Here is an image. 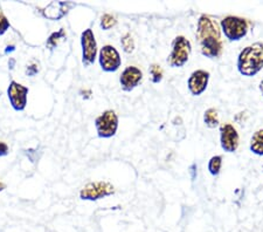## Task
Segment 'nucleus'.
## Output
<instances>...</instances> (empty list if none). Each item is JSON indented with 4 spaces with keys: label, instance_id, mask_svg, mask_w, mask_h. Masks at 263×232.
Segmentation results:
<instances>
[{
    "label": "nucleus",
    "instance_id": "nucleus-1",
    "mask_svg": "<svg viewBox=\"0 0 263 232\" xmlns=\"http://www.w3.org/2000/svg\"><path fill=\"white\" fill-rule=\"evenodd\" d=\"M197 34L201 53L211 59L219 58L222 52V41L218 25L207 15H201L198 20Z\"/></svg>",
    "mask_w": 263,
    "mask_h": 232
},
{
    "label": "nucleus",
    "instance_id": "nucleus-2",
    "mask_svg": "<svg viewBox=\"0 0 263 232\" xmlns=\"http://www.w3.org/2000/svg\"><path fill=\"white\" fill-rule=\"evenodd\" d=\"M263 68V42L247 46L237 58V69L245 77H254Z\"/></svg>",
    "mask_w": 263,
    "mask_h": 232
},
{
    "label": "nucleus",
    "instance_id": "nucleus-3",
    "mask_svg": "<svg viewBox=\"0 0 263 232\" xmlns=\"http://www.w3.org/2000/svg\"><path fill=\"white\" fill-rule=\"evenodd\" d=\"M191 52H192L191 42L185 37H177L172 42V52L167 58V62L173 68H179L189 61Z\"/></svg>",
    "mask_w": 263,
    "mask_h": 232
},
{
    "label": "nucleus",
    "instance_id": "nucleus-4",
    "mask_svg": "<svg viewBox=\"0 0 263 232\" xmlns=\"http://www.w3.org/2000/svg\"><path fill=\"white\" fill-rule=\"evenodd\" d=\"M221 28L228 40L239 41L247 34L248 23L246 19L230 15L221 21Z\"/></svg>",
    "mask_w": 263,
    "mask_h": 232
},
{
    "label": "nucleus",
    "instance_id": "nucleus-5",
    "mask_svg": "<svg viewBox=\"0 0 263 232\" xmlns=\"http://www.w3.org/2000/svg\"><path fill=\"white\" fill-rule=\"evenodd\" d=\"M97 135L101 138H110L115 136L118 129V117L114 111H105L95 120Z\"/></svg>",
    "mask_w": 263,
    "mask_h": 232
},
{
    "label": "nucleus",
    "instance_id": "nucleus-6",
    "mask_svg": "<svg viewBox=\"0 0 263 232\" xmlns=\"http://www.w3.org/2000/svg\"><path fill=\"white\" fill-rule=\"evenodd\" d=\"M115 192L114 185L109 182H91L83 187L80 191V197L83 201H99L102 198L111 196Z\"/></svg>",
    "mask_w": 263,
    "mask_h": 232
},
{
    "label": "nucleus",
    "instance_id": "nucleus-7",
    "mask_svg": "<svg viewBox=\"0 0 263 232\" xmlns=\"http://www.w3.org/2000/svg\"><path fill=\"white\" fill-rule=\"evenodd\" d=\"M101 68L108 73L118 70L122 65V59L117 49L111 45H105L100 50L99 57Z\"/></svg>",
    "mask_w": 263,
    "mask_h": 232
},
{
    "label": "nucleus",
    "instance_id": "nucleus-8",
    "mask_svg": "<svg viewBox=\"0 0 263 232\" xmlns=\"http://www.w3.org/2000/svg\"><path fill=\"white\" fill-rule=\"evenodd\" d=\"M82 46V62L84 66H89L95 62L97 56V42L92 29H84L81 34Z\"/></svg>",
    "mask_w": 263,
    "mask_h": 232
},
{
    "label": "nucleus",
    "instance_id": "nucleus-9",
    "mask_svg": "<svg viewBox=\"0 0 263 232\" xmlns=\"http://www.w3.org/2000/svg\"><path fill=\"white\" fill-rule=\"evenodd\" d=\"M28 93V87H25L16 81H11L7 90V95L14 111L23 112L26 108Z\"/></svg>",
    "mask_w": 263,
    "mask_h": 232
},
{
    "label": "nucleus",
    "instance_id": "nucleus-10",
    "mask_svg": "<svg viewBox=\"0 0 263 232\" xmlns=\"http://www.w3.org/2000/svg\"><path fill=\"white\" fill-rule=\"evenodd\" d=\"M220 143L226 153H234L239 147V134L236 129L230 123L220 127Z\"/></svg>",
    "mask_w": 263,
    "mask_h": 232
},
{
    "label": "nucleus",
    "instance_id": "nucleus-11",
    "mask_svg": "<svg viewBox=\"0 0 263 232\" xmlns=\"http://www.w3.org/2000/svg\"><path fill=\"white\" fill-rule=\"evenodd\" d=\"M209 81H210L209 72L202 70V69H198L196 72H193L187 81V87H189L190 93L194 96L201 95L202 93L206 91L207 86H209Z\"/></svg>",
    "mask_w": 263,
    "mask_h": 232
},
{
    "label": "nucleus",
    "instance_id": "nucleus-12",
    "mask_svg": "<svg viewBox=\"0 0 263 232\" xmlns=\"http://www.w3.org/2000/svg\"><path fill=\"white\" fill-rule=\"evenodd\" d=\"M143 79V72L135 66H129L121 74L120 82L123 91L131 92L138 86Z\"/></svg>",
    "mask_w": 263,
    "mask_h": 232
},
{
    "label": "nucleus",
    "instance_id": "nucleus-13",
    "mask_svg": "<svg viewBox=\"0 0 263 232\" xmlns=\"http://www.w3.org/2000/svg\"><path fill=\"white\" fill-rule=\"evenodd\" d=\"M70 4L62 3V2H53L50 3L47 7L42 10V14L47 19L50 20H59L65 16L70 8Z\"/></svg>",
    "mask_w": 263,
    "mask_h": 232
},
{
    "label": "nucleus",
    "instance_id": "nucleus-14",
    "mask_svg": "<svg viewBox=\"0 0 263 232\" xmlns=\"http://www.w3.org/2000/svg\"><path fill=\"white\" fill-rule=\"evenodd\" d=\"M250 150L258 156H263V129L257 130L250 140Z\"/></svg>",
    "mask_w": 263,
    "mask_h": 232
},
{
    "label": "nucleus",
    "instance_id": "nucleus-15",
    "mask_svg": "<svg viewBox=\"0 0 263 232\" xmlns=\"http://www.w3.org/2000/svg\"><path fill=\"white\" fill-rule=\"evenodd\" d=\"M203 122L207 127L210 128H215V127L219 126V116H218V112L215 111L214 108H210L207 109L203 114Z\"/></svg>",
    "mask_w": 263,
    "mask_h": 232
},
{
    "label": "nucleus",
    "instance_id": "nucleus-16",
    "mask_svg": "<svg viewBox=\"0 0 263 232\" xmlns=\"http://www.w3.org/2000/svg\"><path fill=\"white\" fill-rule=\"evenodd\" d=\"M65 38H66L65 29L60 28L58 32H54L49 35L48 40H47V44H46V45H47V47L49 49H53V48L57 47V46L59 45V42L65 39Z\"/></svg>",
    "mask_w": 263,
    "mask_h": 232
},
{
    "label": "nucleus",
    "instance_id": "nucleus-17",
    "mask_svg": "<svg viewBox=\"0 0 263 232\" xmlns=\"http://www.w3.org/2000/svg\"><path fill=\"white\" fill-rule=\"evenodd\" d=\"M222 167V157L221 156H213L209 162V170L212 176H218L220 174Z\"/></svg>",
    "mask_w": 263,
    "mask_h": 232
},
{
    "label": "nucleus",
    "instance_id": "nucleus-18",
    "mask_svg": "<svg viewBox=\"0 0 263 232\" xmlns=\"http://www.w3.org/2000/svg\"><path fill=\"white\" fill-rule=\"evenodd\" d=\"M117 24V20L114 15L111 14H104L101 18V28L104 29V31H108V29L112 28Z\"/></svg>",
    "mask_w": 263,
    "mask_h": 232
},
{
    "label": "nucleus",
    "instance_id": "nucleus-19",
    "mask_svg": "<svg viewBox=\"0 0 263 232\" xmlns=\"http://www.w3.org/2000/svg\"><path fill=\"white\" fill-rule=\"evenodd\" d=\"M121 44H122L123 49H124V52H126V53L134 52L135 42H134L133 37H131V34H129V33H126V34L122 38Z\"/></svg>",
    "mask_w": 263,
    "mask_h": 232
},
{
    "label": "nucleus",
    "instance_id": "nucleus-20",
    "mask_svg": "<svg viewBox=\"0 0 263 232\" xmlns=\"http://www.w3.org/2000/svg\"><path fill=\"white\" fill-rule=\"evenodd\" d=\"M150 74L154 83H159L163 80V69L159 65H152L150 67Z\"/></svg>",
    "mask_w": 263,
    "mask_h": 232
},
{
    "label": "nucleus",
    "instance_id": "nucleus-21",
    "mask_svg": "<svg viewBox=\"0 0 263 232\" xmlns=\"http://www.w3.org/2000/svg\"><path fill=\"white\" fill-rule=\"evenodd\" d=\"M10 27H11L10 21L7 20V18L4 15L3 12H0V35L5 34V33L7 32V29Z\"/></svg>",
    "mask_w": 263,
    "mask_h": 232
},
{
    "label": "nucleus",
    "instance_id": "nucleus-22",
    "mask_svg": "<svg viewBox=\"0 0 263 232\" xmlns=\"http://www.w3.org/2000/svg\"><path fill=\"white\" fill-rule=\"evenodd\" d=\"M39 73V68H37V66L35 65V63H33L32 66L27 67L26 69V74L28 75V77H34V75Z\"/></svg>",
    "mask_w": 263,
    "mask_h": 232
},
{
    "label": "nucleus",
    "instance_id": "nucleus-23",
    "mask_svg": "<svg viewBox=\"0 0 263 232\" xmlns=\"http://www.w3.org/2000/svg\"><path fill=\"white\" fill-rule=\"evenodd\" d=\"M8 146L6 145L5 142H0V156H6L8 154Z\"/></svg>",
    "mask_w": 263,
    "mask_h": 232
},
{
    "label": "nucleus",
    "instance_id": "nucleus-24",
    "mask_svg": "<svg viewBox=\"0 0 263 232\" xmlns=\"http://www.w3.org/2000/svg\"><path fill=\"white\" fill-rule=\"evenodd\" d=\"M190 174H191V177H192L193 181L197 179V164H192V166H191Z\"/></svg>",
    "mask_w": 263,
    "mask_h": 232
},
{
    "label": "nucleus",
    "instance_id": "nucleus-25",
    "mask_svg": "<svg viewBox=\"0 0 263 232\" xmlns=\"http://www.w3.org/2000/svg\"><path fill=\"white\" fill-rule=\"evenodd\" d=\"M14 48H15V46H13V45H11V46H7L6 49H5V53H8V52H13Z\"/></svg>",
    "mask_w": 263,
    "mask_h": 232
},
{
    "label": "nucleus",
    "instance_id": "nucleus-26",
    "mask_svg": "<svg viewBox=\"0 0 263 232\" xmlns=\"http://www.w3.org/2000/svg\"><path fill=\"white\" fill-rule=\"evenodd\" d=\"M6 188V185L5 184H4L3 182H0V192H2L3 191V190L4 189H5Z\"/></svg>",
    "mask_w": 263,
    "mask_h": 232
},
{
    "label": "nucleus",
    "instance_id": "nucleus-27",
    "mask_svg": "<svg viewBox=\"0 0 263 232\" xmlns=\"http://www.w3.org/2000/svg\"><path fill=\"white\" fill-rule=\"evenodd\" d=\"M260 91H261V93H262V95H263V80L261 81V83H260Z\"/></svg>",
    "mask_w": 263,
    "mask_h": 232
}]
</instances>
